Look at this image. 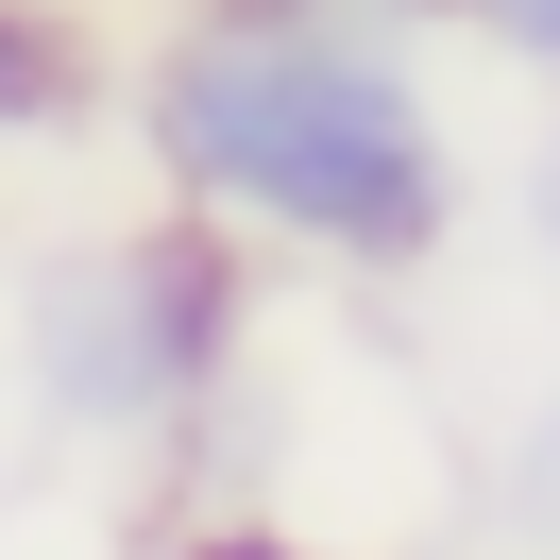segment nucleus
Returning a JSON list of instances; mask_svg holds the SVG:
<instances>
[{
  "mask_svg": "<svg viewBox=\"0 0 560 560\" xmlns=\"http://www.w3.org/2000/svg\"><path fill=\"white\" fill-rule=\"evenodd\" d=\"M103 35H85L69 0H0V137H69V119H103Z\"/></svg>",
  "mask_w": 560,
  "mask_h": 560,
  "instance_id": "3",
  "label": "nucleus"
},
{
  "mask_svg": "<svg viewBox=\"0 0 560 560\" xmlns=\"http://www.w3.org/2000/svg\"><path fill=\"white\" fill-rule=\"evenodd\" d=\"M510 526H526V544L560 560V408H544V424L510 442Z\"/></svg>",
  "mask_w": 560,
  "mask_h": 560,
  "instance_id": "4",
  "label": "nucleus"
},
{
  "mask_svg": "<svg viewBox=\"0 0 560 560\" xmlns=\"http://www.w3.org/2000/svg\"><path fill=\"white\" fill-rule=\"evenodd\" d=\"M458 18H476V35L510 51L526 85H560V0H458Z\"/></svg>",
  "mask_w": 560,
  "mask_h": 560,
  "instance_id": "5",
  "label": "nucleus"
},
{
  "mask_svg": "<svg viewBox=\"0 0 560 560\" xmlns=\"http://www.w3.org/2000/svg\"><path fill=\"white\" fill-rule=\"evenodd\" d=\"M238 255L255 238H221L205 205L51 255L35 306H18L35 408L69 424V442H171V424H205L221 374H238V340H255V272H238Z\"/></svg>",
  "mask_w": 560,
  "mask_h": 560,
  "instance_id": "2",
  "label": "nucleus"
},
{
  "mask_svg": "<svg viewBox=\"0 0 560 560\" xmlns=\"http://www.w3.org/2000/svg\"><path fill=\"white\" fill-rule=\"evenodd\" d=\"M526 238H544V255H560V137H544V153H526Z\"/></svg>",
  "mask_w": 560,
  "mask_h": 560,
  "instance_id": "7",
  "label": "nucleus"
},
{
  "mask_svg": "<svg viewBox=\"0 0 560 560\" xmlns=\"http://www.w3.org/2000/svg\"><path fill=\"white\" fill-rule=\"evenodd\" d=\"M171 560H323V544H289V526H255V510H238V526H187Z\"/></svg>",
  "mask_w": 560,
  "mask_h": 560,
  "instance_id": "6",
  "label": "nucleus"
},
{
  "mask_svg": "<svg viewBox=\"0 0 560 560\" xmlns=\"http://www.w3.org/2000/svg\"><path fill=\"white\" fill-rule=\"evenodd\" d=\"M137 153L221 238L323 272H424L458 221V137L357 0H187L137 51Z\"/></svg>",
  "mask_w": 560,
  "mask_h": 560,
  "instance_id": "1",
  "label": "nucleus"
}]
</instances>
